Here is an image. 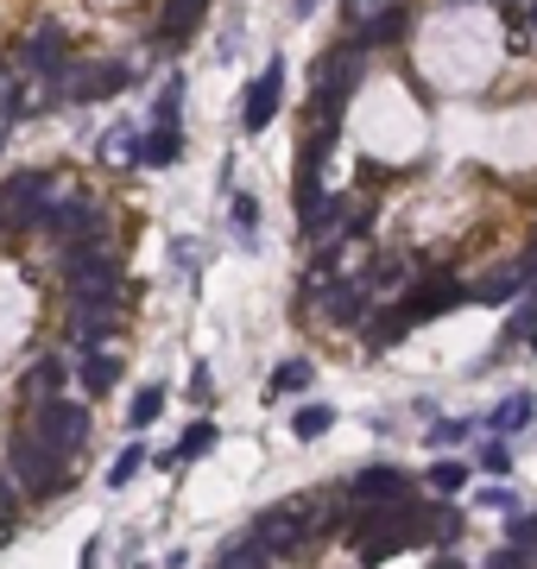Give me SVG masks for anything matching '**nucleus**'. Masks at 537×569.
<instances>
[{
	"label": "nucleus",
	"instance_id": "obj_1",
	"mask_svg": "<svg viewBox=\"0 0 537 569\" xmlns=\"http://www.w3.org/2000/svg\"><path fill=\"white\" fill-rule=\"evenodd\" d=\"M254 532L266 538L272 557H291V550H304L316 532H335V506H323V500H284V506H266V513L254 518Z\"/></svg>",
	"mask_w": 537,
	"mask_h": 569
},
{
	"label": "nucleus",
	"instance_id": "obj_2",
	"mask_svg": "<svg viewBox=\"0 0 537 569\" xmlns=\"http://www.w3.org/2000/svg\"><path fill=\"white\" fill-rule=\"evenodd\" d=\"M7 462H13V481L32 493V500H57V493L70 488V456L45 443L38 431H20L13 449H7Z\"/></svg>",
	"mask_w": 537,
	"mask_h": 569
},
{
	"label": "nucleus",
	"instance_id": "obj_3",
	"mask_svg": "<svg viewBox=\"0 0 537 569\" xmlns=\"http://www.w3.org/2000/svg\"><path fill=\"white\" fill-rule=\"evenodd\" d=\"M360 77V52H329L316 64V102H310V121L323 133L342 127V102H348V89Z\"/></svg>",
	"mask_w": 537,
	"mask_h": 569
},
{
	"label": "nucleus",
	"instance_id": "obj_4",
	"mask_svg": "<svg viewBox=\"0 0 537 569\" xmlns=\"http://www.w3.org/2000/svg\"><path fill=\"white\" fill-rule=\"evenodd\" d=\"M52 178L45 171H20V178L0 183V228H32V222H45V209H52Z\"/></svg>",
	"mask_w": 537,
	"mask_h": 569
},
{
	"label": "nucleus",
	"instance_id": "obj_5",
	"mask_svg": "<svg viewBox=\"0 0 537 569\" xmlns=\"http://www.w3.org/2000/svg\"><path fill=\"white\" fill-rule=\"evenodd\" d=\"M64 272H70V304H114L121 298V272L114 259L96 247V254H64Z\"/></svg>",
	"mask_w": 537,
	"mask_h": 569
},
{
	"label": "nucleus",
	"instance_id": "obj_6",
	"mask_svg": "<svg viewBox=\"0 0 537 569\" xmlns=\"http://www.w3.org/2000/svg\"><path fill=\"white\" fill-rule=\"evenodd\" d=\"M32 431H38L45 443H57L64 456H77L82 443H89V405H77V399H38Z\"/></svg>",
	"mask_w": 537,
	"mask_h": 569
},
{
	"label": "nucleus",
	"instance_id": "obj_7",
	"mask_svg": "<svg viewBox=\"0 0 537 569\" xmlns=\"http://www.w3.org/2000/svg\"><path fill=\"white\" fill-rule=\"evenodd\" d=\"M411 500V475L405 468H360L348 481V506L367 513V506H405Z\"/></svg>",
	"mask_w": 537,
	"mask_h": 569
},
{
	"label": "nucleus",
	"instance_id": "obj_8",
	"mask_svg": "<svg viewBox=\"0 0 537 569\" xmlns=\"http://www.w3.org/2000/svg\"><path fill=\"white\" fill-rule=\"evenodd\" d=\"M279 96H284V64L272 57V64L254 77L247 102H240V127H247V133H266L272 121H279Z\"/></svg>",
	"mask_w": 537,
	"mask_h": 569
},
{
	"label": "nucleus",
	"instance_id": "obj_9",
	"mask_svg": "<svg viewBox=\"0 0 537 569\" xmlns=\"http://www.w3.org/2000/svg\"><path fill=\"white\" fill-rule=\"evenodd\" d=\"M468 298H474V291H468L461 279H449V272H430V279H424V284H417V291L405 298V304H399V311H405V323H424V316L456 311V304H468Z\"/></svg>",
	"mask_w": 537,
	"mask_h": 569
},
{
	"label": "nucleus",
	"instance_id": "obj_10",
	"mask_svg": "<svg viewBox=\"0 0 537 569\" xmlns=\"http://www.w3.org/2000/svg\"><path fill=\"white\" fill-rule=\"evenodd\" d=\"M532 279H537V254L525 259V266H500V272H486V279L468 284V291H474L481 304H512V298H518V291H525Z\"/></svg>",
	"mask_w": 537,
	"mask_h": 569
},
{
	"label": "nucleus",
	"instance_id": "obj_11",
	"mask_svg": "<svg viewBox=\"0 0 537 569\" xmlns=\"http://www.w3.org/2000/svg\"><path fill=\"white\" fill-rule=\"evenodd\" d=\"M114 336V304H70V342L77 348H102Z\"/></svg>",
	"mask_w": 537,
	"mask_h": 569
},
{
	"label": "nucleus",
	"instance_id": "obj_12",
	"mask_svg": "<svg viewBox=\"0 0 537 569\" xmlns=\"http://www.w3.org/2000/svg\"><path fill=\"white\" fill-rule=\"evenodd\" d=\"M203 13H209V0H171V7H165V26H158V38H165V45H183L190 32L203 26Z\"/></svg>",
	"mask_w": 537,
	"mask_h": 569
},
{
	"label": "nucleus",
	"instance_id": "obj_13",
	"mask_svg": "<svg viewBox=\"0 0 537 569\" xmlns=\"http://www.w3.org/2000/svg\"><path fill=\"white\" fill-rule=\"evenodd\" d=\"M127 82H133V70H127V64H96V77H77L70 89H77L82 102H102V96H121Z\"/></svg>",
	"mask_w": 537,
	"mask_h": 569
},
{
	"label": "nucleus",
	"instance_id": "obj_14",
	"mask_svg": "<svg viewBox=\"0 0 537 569\" xmlns=\"http://www.w3.org/2000/svg\"><path fill=\"white\" fill-rule=\"evenodd\" d=\"M360 311H367V291H360V284H329V291H323V323H335V330L355 323Z\"/></svg>",
	"mask_w": 537,
	"mask_h": 569
},
{
	"label": "nucleus",
	"instance_id": "obj_15",
	"mask_svg": "<svg viewBox=\"0 0 537 569\" xmlns=\"http://www.w3.org/2000/svg\"><path fill=\"white\" fill-rule=\"evenodd\" d=\"M82 387H89V399H102V392H114V380H121V361L114 355H102V348H82Z\"/></svg>",
	"mask_w": 537,
	"mask_h": 569
},
{
	"label": "nucleus",
	"instance_id": "obj_16",
	"mask_svg": "<svg viewBox=\"0 0 537 569\" xmlns=\"http://www.w3.org/2000/svg\"><path fill=\"white\" fill-rule=\"evenodd\" d=\"M266 564H272L266 538H259V532H247V538H234L228 550H222V564H215V569H266Z\"/></svg>",
	"mask_w": 537,
	"mask_h": 569
},
{
	"label": "nucleus",
	"instance_id": "obj_17",
	"mask_svg": "<svg viewBox=\"0 0 537 569\" xmlns=\"http://www.w3.org/2000/svg\"><path fill=\"white\" fill-rule=\"evenodd\" d=\"M178 153H183L178 127H153V133H139V165H171Z\"/></svg>",
	"mask_w": 537,
	"mask_h": 569
},
{
	"label": "nucleus",
	"instance_id": "obj_18",
	"mask_svg": "<svg viewBox=\"0 0 537 569\" xmlns=\"http://www.w3.org/2000/svg\"><path fill=\"white\" fill-rule=\"evenodd\" d=\"M57 387H64V361H57V355H38V361L26 367V392L32 399H57Z\"/></svg>",
	"mask_w": 537,
	"mask_h": 569
},
{
	"label": "nucleus",
	"instance_id": "obj_19",
	"mask_svg": "<svg viewBox=\"0 0 537 569\" xmlns=\"http://www.w3.org/2000/svg\"><path fill=\"white\" fill-rule=\"evenodd\" d=\"M310 380H316V367H310L304 355H291V361L272 367V387H266V392H272V399H284V392H304Z\"/></svg>",
	"mask_w": 537,
	"mask_h": 569
},
{
	"label": "nucleus",
	"instance_id": "obj_20",
	"mask_svg": "<svg viewBox=\"0 0 537 569\" xmlns=\"http://www.w3.org/2000/svg\"><path fill=\"white\" fill-rule=\"evenodd\" d=\"M525 417H532V392H512V399H500V412H493V437L525 431Z\"/></svg>",
	"mask_w": 537,
	"mask_h": 569
},
{
	"label": "nucleus",
	"instance_id": "obj_21",
	"mask_svg": "<svg viewBox=\"0 0 537 569\" xmlns=\"http://www.w3.org/2000/svg\"><path fill=\"white\" fill-rule=\"evenodd\" d=\"M209 449H215V424H190V431L178 437V449H171L165 462H197V456H209Z\"/></svg>",
	"mask_w": 537,
	"mask_h": 569
},
{
	"label": "nucleus",
	"instance_id": "obj_22",
	"mask_svg": "<svg viewBox=\"0 0 537 569\" xmlns=\"http://www.w3.org/2000/svg\"><path fill=\"white\" fill-rule=\"evenodd\" d=\"M228 222H234V234H240L247 247H254V241H259V203H254V197H247V190H240V197H234V203H228Z\"/></svg>",
	"mask_w": 537,
	"mask_h": 569
},
{
	"label": "nucleus",
	"instance_id": "obj_23",
	"mask_svg": "<svg viewBox=\"0 0 537 569\" xmlns=\"http://www.w3.org/2000/svg\"><path fill=\"white\" fill-rule=\"evenodd\" d=\"M139 468H146V443H127V449L114 456V468H108V488H127Z\"/></svg>",
	"mask_w": 537,
	"mask_h": 569
},
{
	"label": "nucleus",
	"instance_id": "obj_24",
	"mask_svg": "<svg viewBox=\"0 0 537 569\" xmlns=\"http://www.w3.org/2000/svg\"><path fill=\"white\" fill-rule=\"evenodd\" d=\"M165 412V387H146V392H133V412H127V424L133 431H146L153 417Z\"/></svg>",
	"mask_w": 537,
	"mask_h": 569
},
{
	"label": "nucleus",
	"instance_id": "obj_25",
	"mask_svg": "<svg viewBox=\"0 0 537 569\" xmlns=\"http://www.w3.org/2000/svg\"><path fill=\"white\" fill-rule=\"evenodd\" d=\"M335 417H329V405H304V412L291 417V431H298V443H316L323 431H329Z\"/></svg>",
	"mask_w": 537,
	"mask_h": 569
},
{
	"label": "nucleus",
	"instance_id": "obj_26",
	"mask_svg": "<svg viewBox=\"0 0 537 569\" xmlns=\"http://www.w3.org/2000/svg\"><path fill=\"white\" fill-rule=\"evenodd\" d=\"M430 488H436V493H461V488H468V468L443 456V462L430 468Z\"/></svg>",
	"mask_w": 537,
	"mask_h": 569
},
{
	"label": "nucleus",
	"instance_id": "obj_27",
	"mask_svg": "<svg viewBox=\"0 0 537 569\" xmlns=\"http://www.w3.org/2000/svg\"><path fill=\"white\" fill-rule=\"evenodd\" d=\"M481 468H486V475H512V449L500 437H486L481 443Z\"/></svg>",
	"mask_w": 537,
	"mask_h": 569
},
{
	"label": "nucleus",
	"instance_id": "obj_28",
	"mask_svg": "<svg viewBox=\"0 0 537 569\" xmlns=\"http://www.w3.org/2000/svg\"><path fill=\"white\" fill-rule=\"evenodd\" d=\"M468 437V424L461 417H443V424H430V449H449V443Z\"/></svg>",
	"mask_w": 537,
	"mask_h": 569
},
{
	"label": "nucleus",
	"instance_id": "obj_29",
	"mask_svg": "<svg viewBox=\"0 0 537 569\" xmlns=\"http://www.w3.org/2000/svg\"><path fill=\"white\" fill-rule=\"evenodd\" d=\"M385 13H392L385 0H348V20H355V26H367V20H385Z\"/></svg>",
	"mask_w": 537,
	"mask_h": 569
},
{
	"label": "nucleus",
	"instance_id": "obj_30",
	"mask_svg": "<svg viewBox=\"0 0 537 569\" xmlns=\"http://www.w3.org/2000/svg\"><path fill=\"white\" fill-rule=\"evenodd\" d=\"M481 506H486V513H512V493H506V488H486Z\"/></svg>",
	"mask_w": 537,
	"mask_h": 569
},
{
	"label": "nucleus",
	"instance_id": "obj_31",
	"mask_svg": "<svg viewBox=\"0 0 537 569\" xmlns=\"http://www.w3.org/2000/svg\"><path fill=\"white\" fill-rule=\"evenodd\" d=\"M96 557H102V544L89 538V544H82V557H77V569H96Z\"/></svg>",
	"mask_w": 537,
	"mask_h": 569
},
{
	"label": "nucleus",
	"instance_id": "obj_32",
	"mask_svg": "<svg viewBox=\"0 0 537 569\" xmlns=\"http://www.w3.org/2000/svg\"><path fill=\"white\" fill-rule=\"evenodd\" d=\"M7 102H13V70H0V114H7Z\"/></svg>",
	"mask_w": 537,
	"mask_h": 569
},
{
	"label": "nucleus",
	"instance_id": "obj_33",
	"mask_svg": "<svg viewBox=\"0 0 537 569\" xmlns=\"http://www.w3.org/2000/svg\"><path fill=\"white\" fill-rule=\"evenodd\" d=\"M0 518H13V488L0 481Z\"/></svg>",
	"mask_w": 537,
	"mask_h": 569
},
{
	"label": "nucleus",
	"instance_id": "obj_34",
	"mask_svg": "<svg viewBox=\"0 0 537 569\" xmlns=\"http://www.w3.org/2000/svg\"><path fill=\"white\" fill-rule=\"evenodd\" d=\"M310 7H316V0H291V13H298V20H304Z\"/></svg>",
	"mask_w": 537,
	"mask_h": 569
},
{
	"label": "nucleus",
	"instance_id": "obj_35",
	"mask_svg": "<svg viewBox=\"0 0 537 569\" xmlns=\"http://www.w3.org/2000/svg\"><path fill=\"white\" fill-rule=\"evenodd\" d=\"M430 569H461V564H456V557H436V564H430Z\"/></svg>",
	"mask_w": 537,
	"mask_h": 569
},
{
	"label": "nucleus",
	"instance_id": "obj_36",
	"mask_svg": "<svg viewBox=\"0 0 537 569\" xmlns=\"http://www.w3.org/2000/svg\"><path fill=\"white\" fill-rule=\"evenodd\" d=\"M532 348H537V330H532Z\"/></svg>",
	"mask_w": 537,
	"mask_h": 569
}]
</instances>
